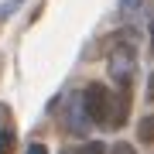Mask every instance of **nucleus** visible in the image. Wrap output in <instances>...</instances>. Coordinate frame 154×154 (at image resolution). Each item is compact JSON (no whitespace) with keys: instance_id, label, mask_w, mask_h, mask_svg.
Instances as JSON below:
<instances>
[{"instance_id":"obj_6","label":"nucleus","mask_w":154,"mask_h":154,"mask_svg":"<svg viewBox=\"0 0 154 154\" xmlns=\"http://www.w3.org/2000/svg\"><path fill=\"white\" fill-rule=\"evenodd\" d=\"M14 130H7V127H4V130H0V154H11L14 151Z\"/></svg>"},{"instance_id":"obj_10","label":"nucleus","mask_w":154,"mask_h":154,"mask_svg":"<svg viewBox=\"0 0 154 154\" xmlns=\"http://www.w3.org/2000/svg\"><path fill=\"white\" fill-rule=\"evenodd\" d=\"M147 96L154 99V72H151V79H147Z\"/></svg>"},{"instance_id":"obj_5","label":"nucleus","mask_w":154,"mask_h":154,"mask_svg":"<svg viewBox=\"0 0 154 154\" xmlns=\"http://www.w3.org/2000/svg\"><path fill=\"white\" fill-rule=\"evenodd\" d=\"M137 137L144 144H154V116H144V120L137 123Z\"/></svg>"},{"instance_id":"obj_11","label":"nucleus","mask_w":154,"mask_h":154,"mask_svg":"<svg viewBox=\"0 0 154 154\" xmlns=\"http://www.w3.org/2000/svg\"><path fill=\"white\" fill-rule=\"evenodd\" d=\"M151 48H154V24H151Z\"/></svg>"},{"instance_id":"obj_1","label":"nucleus","mask_w":154,"mask_h":154,"mask_svg":"<svg viewBox=\"0 0 154 154\" xmlns=\"http://www.w3.org/2000/svg\"><path fill=\"white\" fill-rule=\"evenodd\" d=\"M82 106H86V113H89L93 123H110V116H113V96H110V89H106L103 82L86 86Z\"/></svg>"},{"instance_id":"obj_7","label":"nucleus","mask_w":154,"mask_h":154,"mask_svg":"<svg viewBox=\"0 0 154 154\" xmlns=\"http://www.w3.org/2000/svg\"><path fill=\"white\" fill-rule=\"evenodd\" d=\"M75 154H106V147L99 140H89V144H82V147H79Z\"/></svg>"},{"instance_id":"obj_8","label":"nucleus","mask_w":154,"mask_h":154,"mask_svg":"<svg viewBox=\"0 0 154 154\" xmlns=\"http://www.w3.org/2000/svg\"><path fill=\"white\" fill-rule=\"evenodd\" d=\"M110 154H137V151H134L130 144H113V151H110Z\"/></svg>"},{"instance_id":"obj_3","label":"nucleus","mask_w":154,"mask_h":154,"mask_svg":"<svg viewBox=\"0 0 154 154\" xmlns=\"http://www.w3.org/2000/svg\"><path fill=\"white\" fill-rule=\"evenodd\" d=\"M127 110H130V89H120V99H113L110 127H123V123H127Z\"/></svg>"},{"instance_id":"obj_2","label":"nucleus","mask_w":154,"mask_h":154,"mask_svg":"<svg viewBox=\"0 0 154 154\" xmlns=\"http://www.w3.org/2000/svg\"><path fill=\"white\" fill-rule=\"evenodd\" d=\"M134 69H137V55H134V48H127V45L113 48V55H110V75H113V82L120 86V89H130Z\"/></svg>"},{"instance_id":"obj_9","label":"nucleus","mask_w":154,"mask_h":154,"mask_svg":"<svg viewBox=\"0 0 154 154\" xmlns=\"http://www.w3.org/2000/svg\"><path fill=\"white\" fill-rule=\"evenodd\" d=\"M28 154H48V147H45V144H31Z\"/></svg>"},{"instance_id":"obj_4","label":"nucleus","mask_w":154,"mask_h":154,"mask_svg":"<svg viewBox=\"0 0 154 154\" xmlns=\"http://www.w3.org/2000/svg\"><path fill=\"white\" fill-rule=\"evenodd\" d=\"M120 14L127 17V21H140V17H147V0H123Z\"/></svg>"}]
</instances>
